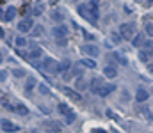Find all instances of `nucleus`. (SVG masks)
Instances as JSON below:
<instances>
[{
  "mask_svg": "<svg viewBox=\"0 0 153 133\" xmlns=\"http://www.w3.org/2000/svg\"><path fill=\"white\" fill-rule=\"evenodd\" d=\"M119 34H123L125 39H132L134 34H135L134 23H121V25H119Z\"/></svg>",
  "mask_w": 153,
  "mask_h": 133,
  "instance_id": "1",
  "label": "nucleus"
},
{
  "mask_svg": "<svg viewBox=\"0 0 153 133\" xmlns=\"http://www.w3.org/2000/svg\"><path fill=\"white\" fill-rule=\"evenodd\" d=\"M41 68H43L45 71H48V73H59V62H55L52 57H46V59L43 60Z\"/></svg>",
  "mask_w": 153,
  "mask_h": 133,
  "instance_id": "2",
  "label": "nucleus"
},
{
  "mask_svg": "<svg viewBox=\"0 0 153 133\" xmlns=\"http://www.w3.org/2000/svg\"><path fill=\"white\" fill-rule=\"evenodd\" d=\"M32 27H34V20H32V18H23V20L18 23V30H20L22 34L30 32V30H32Z\"/></svg>",
  "mask_w": 153,
  "mask_h": 133,
  "instance_id": "3",
  "label": "nucleus"
},
{
  "mask_svg": "<svg viewBox=\"0 0 153 133\" xmlns=\"http://www.w3.org/2000/svg\"><path fill=\"white\" fill-rule=\"evenodd\" d=\"M16 14H18L16 7L9 5V7H7V11H4V12H2V21H13V20L16 18Z\"/></svg>",
  "mask_w": 153,
  "mask_h": 133,
  "instance_id": "4",
  "label": "nucleus"
},
{
  "mask_svg": "<svg viewBox=\"0 0 153 133\" xmlns=\"http://www.w3.org/2000/svg\"><path fill=\"white\" fill-rule=\"evenodd\" d=\"M50 34H52L53 37H64V36L68 34V27L61 23V25H57V27H53V29L50 30Z\"/></svg>",
  "mask_w": 153,
  "mask_h": 133,
  "instance_id": "5",
  "label": "nucleus"
},
{
  "mask_svg": "<svg viewBox=\"0 0 153 133\" xmlns=\"http://www.w3.org/2000/svg\"><path fill=\"white\" fill-rule=\"evenodd\" d=\"M82 51H84L85 55H89V57H94V59L100 55V50H98L94 44H84V46H82Z\"/></svg>",
  "mask_w": 153,
  "mask_h": 133,
  "instance_id": "6",
  "label": "nucleus"
},
{
  "mask_svg": "<svg viewBox=\"0 0 153 133\" xmlns=\"http://www.w3.org/2000/svg\"><path fill=\"white\" fill-rule=\"evenodd\" d=\"M2 132H7V133H13V132H20V126L13 124L9 119H2Z\"/></svg>",
  "mask_w": 153,
  "mask_h": 133,
  "instance_id": "7",
  "label": "nucleus"
},
{
  "mask_svg": "<svg viewBox=\"0 0 153 133\" xmlns=\"http://www.w3.org/2000/svg\"><path fill=\"white\" fill-rule=\"evenodd\" d=\"M102 85H103V78H102V76H94V78L91 80V84H89L91 92H93V94H98V90H100Z\"/></svg>",
  "mask_w": 153,
  "mask_h": 133,
  "instance_id": "8",
  "label": "nucleus"
},
{
  "mask_svg": "<svg viewBox=\"0 0 153 133\" xmlns=\"http://www.w3.org/2000/svg\"><path fill=\"white\" fill-rule=\"evenodd\" d=\"M148 98H150V92L146 89H137V92H135V101L137 103H144V101H148Z\"/></svg>",
  "mask_w": 153,
  "mask_h": 133,
  "instance_id": "9",
  "label": "nucleus"
},
{
  "mask_svg": "<svg viewBox=\"0 0 153 133\" xmlns=\"http://www.w3.org/2000/svg\"><path fill=\"white\" fill-rule=\"evenodd\" d=\"M62 92L68 96V98H71L73 101H82V96H80V92H75L73 89H70V87H64L62 89Z\"/></svg>",
  "mask_w": 153,
  "mask_h": 133,
  "instance_id": "10",
  "label": "nucleus"
},
{
  "mask_svg": "<svg viewBox=\"0 0 153 133\" xmlns=\"http://www.w3.org/2000/svg\"><path fill=\"white\" fill-rule=\"evenodd\" d=\"M112 90H116V85H114V84H109V85H102V87H100V90H98V96H102V98H103V96H109Z\"/></svg>",
  "mask_w": 153,
  "mask_h": 133,
  "instance_id": "11",
  "label": "nucleus"
},
{
  "mask_svg": "<svg viewBox=\"0 0 153 133\" xmlns=\"http://www.w3.org/2000/svg\"><path fill=\"white\" fill-rule=\"evenodd\" d=\"M103 75H105L107 78H111V80H112V78L117 76V69H116L114 66H105V68H103Z\"/></svg>",
  "mask_w": 153,
  "mask_h": 133,
  "instance_id": "12",
  "label": "nucleus"
},
{
  "mask_svg": "<svg viewBox=\"0 0 153 133\" xmlns=\"http://www.w3.org/2000/svg\"><path fill=\"white\" fill-rule=\"evenodd\" d=\"M70 68H71V60L70 59H64V60L59 62V73H66V71H70Z\"/></svg>",
  "mask_w": 153,
  "mask_h": 133,
  "instance_id": "13",
  "label": "nucleus"
},
{
  "mask_svg": "<svg viewBox=\"0 0 153 133\" xmlns=\"http://www.w3.org/2000/svg\"><path fill=\"white\" fill-rule=\"evenodd\" d=\"M80 64H82L84 68H89V69H96V62H94V57H91V59H82V60H80Z\"/></svg>",
  "mask_w": 153,
  "mask_h": 133,
  "instance_id": "14",
  "label": "nucleus"
},
{
  "mask_svg": "<svg viewBox=\"0 0 153 133\" xmlns=\"http://www.w3.org/2000/svg\"><path fill=\"white\" fill-rule=\"evenodd\" d=\"M34 87H36V78H34V76H29V78H27V82H25V90H27V92H30Z\"/></svg>",
  "mask_w": 153,
  "mask_h": 133,
  "instance_id": "15",
  "label": "nucleus"
},
{
  "mask_svg": "<svg viewBox=\"0 0 153 133\" xmlns=\"http://www.w3.org/2000/svg\"><path fill=\"white\" fill-rule=\"evenodd\" d=\"M143 43H144V34H137L134 39H132V44L135 46V48H139V46H143Z\"/></svg>",
  "mask_w": 153,
  "mask_h": 133,
  "instance_id": "16",
  "label": "nucleus"
},
{
  "mask_svg": "<svg viewBox=\"0 0 153 133\" xmlns=\"http://www.w3.org/2000/svg\"><path fill=\"white\" fill-rule=\"evenodd\" d=\"M14 112L20 114V115H27V114H29V108L23 107V105H16V107H14Z\"/></svg>",
  "mask_w": 153,
  "mask_h": 133,
  "instance_id": "17",
  "label": "nucleus"
},
{
  "mask_svg": "<svg viewBox=\"0 0 153 133\" xmlns=\"http://www.w3.org/2000/svg\"><path fill=\"white\" fill-rule=\"evenodd\" d=\"M43 126H45V128H52V130H55V132H59V130H61V124L52 123V121H45V123H43Z\"/></svg>",
  "mask_w": 153,
  "mask_h": 133,
  "instance_id": "18",
  "label": "nucleus"
},
{
  "mask_svg": "<svg viewBox=\"0 0 153 133\" xmlns=\"http://www.w3.org/2000/svg\"><path fill=\"white\" fill-rule=\"evenodd\" d=\"M41 53H43V51H41V48H38V46H34V48L30 50L29 57H30V59H39V57H41Z\"/></svg>",
  "mask_w": 153,
  "mask_h": 133,
  "instance_id": "19",
  "label": "nucleus"
},
{
  "mask_svg": "<svg viewBox=\"0 0 153 133\" xmlns=\"http://www.w3.org/2000/svg\"><path fill=\"white\" fill-rule=\"evenodd\" d=\"M64 119H66V121H64L66 124H73V123H75V119H76V114H75V112H70V114H66V115H64Z\"/></svg>",
  "mask_w": 153,
  "mask_h": 133,
  "instance_id": "20",
  "label": "nucleus"
},
{
  "mask_svg": "<svg viewBox=\"0 0 153 133\" xmlns=\"http://www.w3.org/2000/svg\"><path fill=\"white\" fill-rule=\"evenodd\" d=\"M114 59H116V60H119L123 66H126V64H128V59H126L125 55H121L119 51H114Z\"/></svg>",
  "mask_w": 153,
  "mask_h": 133,
  "instance_id": "21",
  "label": "nucleus"
},
{
  "mask_svg": "<svg viewBox=\"0 0 153 133\" xmlns=\"http://www.w3.org/2000/svg\"><path fill=\"white\" fill-rule=\"evenodd\" d=\"M57 110H59V114H62V115H66V114H70L71 110H70V107L66 105V103H61L59 107H57Z\"/></svg>",
  "mask_w": 153,
  "mask_h": 133,
  "instance_id": "22",
  "label": "nucleus"
},
{
  "mask_svg": "<svg viewBox=\"0 0 153 133\" xmlns=\"http://www.w3.org/2000/svg\"><path fill=\"white\" fill-rule=\"evenodd\" d=\"M143 50H146L150 55H153V41H144L143 43Z\"/></svg>",
  "mask_w": 153,
  "mask_h": 133,
  "instance_id": "23",
  "label": "nucleus"
},
{
  "mask_svg": "<svg viewBox=\"0 0 153 133\" xmlns=\"http://www.w3.org/2000/svg\"><path fill=\"white\" fill-rule=\"evenodd\" d=\"M50 16H52L53 20H57V21H61V20H64V14H62L61 11H52V12H50Z\"/></svg>",
  "mask_w": 153,
  "mask_h": 133,
  "instance_id": "24",
  "label": "nucleus"
},
{
  "mask_svg": "<svg viewBox=\"0 0 153 133\" xmlns=\"http://www.w3.org/2000/svg\"><path fill=\"white\" fill-rule=\"evenodd\" d=\"M139 59H141L143 62H148V60H150V53H148L146 50H143V51H139Z\"/></svg>",
  "mask_w": 153,
  "mask_h": 133,
  "instance_id": "25",
  "label": "nucleus"
},
{
  "mask_svg": "<svg viewBox=\"0 0 153 133\" xmlns=\"http://www.w3.org/2000/svg\"><path fill=\"white\" fill-rule=\"evenodd\" d=\"M85 85H87V84H85V82H84V80H82V78L78 76V80L75 82V87H76V90H82V89H85Z\"/></svg>",
  "mask_w": 153,
  "mask_h": 133,
  "instance_id": "26",
  "label": "nucleus"
},
{
  "mask_svg": "<svg viewBox=\"0 0 153 133\" xmlns=\"http://www.w3.org/2000/svg\"><path fill=\"white\" fill-rule=\"evenodd\" d=\"M39 92H41V94H48V92H50V87H48L46 84H39Z\"/></svg>",
  "mask_w": 153,
  "mask_h": 133,
  "instance_id": "27",
  "label": "nucleus"
},
{
  "mask_svg": "<svg viewBox=\"0 0 153 133\" xmlns=\"http://www.w3.org/2000/svg\"><path fill=\"white\" fill-rule=\"evenodd\" d=\"M144 30H146V34H148L150 37H153V23H146Z\"/></svg>",
  "mask_w": 153,
  "mask_h": 133,
  "instance_id": "28",
  "label": "nucleus"
},
{
  "mask_svg": "<svg viewBox=\"0 0 153 133\" xmlns=\"http://www.w3.org/2000/svg\"><path fill=\"white\" fill-rule=\"evenodd\" d=\"M13 75L18 76V78H22V76H25V71L23 69H13Z\"/></svg>",
  "mask_w": 153,
  "mask_h": 133,
  "instance_id": "29",
  "label": "nucleus"
},
{
  "mask_svg": "<svg viewBox=\"0 0 153 133\" xmlns=\"http://www.w3.org/2000/svg\"><path fill=\"white\" fill-rule=\"evenodd\" d=\"M25 44H27V41H25L23 37H16V46H18V48H23Z\"/></svg>",
  "mask_w": 153,
  "mask_h": 133,
  "instance_id": "30",
  "label": "nucleus"
},
{
  "mask_svg": "<svg viewBox=\"0 0 153 133\" xmlns=\"http://www.w3.org/2000/svg\"><path fill=\"white\" fill-rule=\"evenodd\" d=\"M105 114H107V115H109V117H112V119H114V121H119V117H117V115H116L114 112H112V110H107V112H105Z\"/></svg>",
  "mask_w": 153,
  "mask_h": 133,
  "instance_id": "31",
  "label": "nucleus"
},
{
  "mask_svg": "<svg viewBox=\"0 0 153 133\" xmlns=\"http://www.w3.org/2000/svg\"><path fill=\"white\" fill-rule=\"evenodd\" d=\"M41 32H43V27H36V29H34V34H32V36H34V37H38V36H41Z\"/></svg>",
  "mask_w": 153,
  "mask_h": 133,
  "instance_id": "32",
  "label": "nucleus"
},
{
  "mask_svg": "<svg viewBox=\"0 0 153 133\" xmlns=\"http://www.w3.org/2000/svg\"><path fill=\"white\" fill-rule=\"evenodd\" d=\"M84 37H85L87 41H93V39H94V34H89V32H84Z\"/></svg>",
  "mask_w": 153,
  "mask_h": 133,
  "instance_id": "33",
  "label": "nucleus"
},
{
  "mask_svg": "<svg viewBox=\"0 0 153 133\" xmlns=\"http://www.w3.org/2000/svg\"><path fill=\"white\" fill-rule=\"evenodd\" d=\"M5 78H7V71L2 69V73H0V82H5Z\"/></svg>",
  "mask_w": 153,
  "mask_h": 133,
  "instance_id": "34",
  "label": "nucleus"
},
{
  "mask_svg": "<svg viewBox=\"0 0 153 133\" xmlns=\"http://www.w3.org/2000/svg\"><path fill=\"white\" fill-rule=\"evenodd\" d=\"M2 107H4V108H7V110H14V107H11V105H9V103H7L5 99L2 101Z\"/></svg>",
  "mask_w": 153,
  "mask_h": 133,
  "instance_id": "35",
  "label": "nucleus"
},
{
  "mask_svg": "<svg viewBox=\"0 0 153 133\" xmlns=\"http://www.w3.org/2000/svg\"><path fill=\"white\" fill-rule=\"evenodd\" d=\"M128 98H130V94H128V92H126V90H123V99H125V101H126V99H128Z\"/></svg>",
  "mask_w": 153,
  "mask_h": 133,
  "instance_id": "36",
  "label": "nucleus"
},
{
  "mask_svg": "<svg viewBox=\"0 0 153 133\" xmlns=\"http://www.w3.org/2000/svg\"><path fill=\"white\" fill-rule=\"evenodd\" d=\"M34 14H41V9L39 7H34Z\"/></svg>",
  "mask_w": 153,
  "mask_h": 133,
  "instance_id": "37",
  "label": "nucleus"
},
{
  "mask_svg": "<svg viewBox=\"0 0 153 133\" xmlns=\"http://www.w3.org/2000/svg\"><path fill=\"white\" fill-rule=\"evenodd\" d=\"M148 71L153 75V64H148Z\"/></svg>",
  "mask_w": 153,
  "mask_h": 133,
  "instance_id": "38",
  "label": "nucleus"
}]
</instances>
